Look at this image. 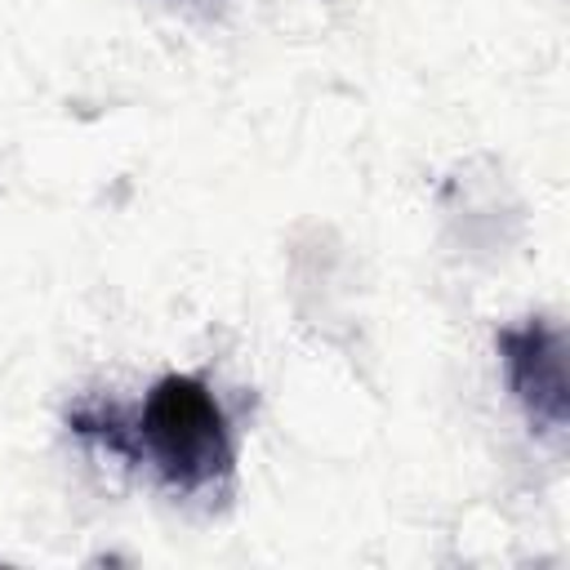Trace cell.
Here are the masks:
<instances>
[{
  "mask_svg": "<svg viewBox=\"0 0 570 570\" xmlns=\"http://www.w3.org/2000/svg\"><path fill=\"white\" fill-rule=\"evenodd\" d=\"M134 450L178 494L223 490L236 472L227 414L209 383L196 374H165L147 392L134 419Z\"/></svg>",
  "mask_w": 570,
  "mask_h": 570,
  "instance_id": "cell-1",
  "label": "cell"
},
{
  "mask_svg": "<svg viewBox=\"0 0 570 570\" xmlns=\"http://www.w3.org/2000/svg\"><path fill=\"white\" fill-rule=\"evenodd\" d=\"M499 361L512 396L543 432H561L570 423V379H566V334L561 325L530 316L521 325L499 330Z\"/></svg>",
  "mask_w": 570,
  "mask_h": 570,
  "instance_id": "cell-2",
  "label": "cell"
}]
</instances>
